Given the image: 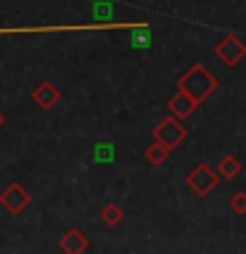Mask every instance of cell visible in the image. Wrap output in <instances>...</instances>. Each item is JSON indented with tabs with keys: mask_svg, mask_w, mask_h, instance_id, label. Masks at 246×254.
<instances>
[{
	"mask_svg": "<svg viewBox=\"0 0 246 254\" xmlns=\"http://www.w3.org/2000/svg\"><path fill=\"white\" fill-rule=\"evenodd\" d=\"M214 87H217V79H214L204 66H198V64H196V66H190L188 74L180 79V90H185L196 103H201V101L209 98V95L214 93Z\"/></svg>",
	"mask_w": 246,
	"mask_h": 254,
	"instance_id": "6da1fadb",
	"label": "cell"
},
{
	"mask_svg": "<svg viewBox=\"0 0 246 254\" xmlns=\"http://www.w3.org/2000/svg\"><path fill=\"white\" fill-rule=\"evenodd\" d=\"M185 135H188V130L180 125V119L172 114L170 119H164V122L154 130V140H159V143H164V146L175 148L178 143L185 140Z\"/></svg>",
	"mask_w": 246,
	"mask_h": 254,
	"instance_id": "7a4b0ae2",
	"label": "cell"
},
{
	"mask_svg": "<svg viewBox=\"0 0 246 254\" xmlns=\"http://www.w3.org/2000/svg\"><path fill=\"white\" fill-rule=\"evenodd\" d=\"M214 51H217V59L225 64V66H236V64L246 56V45H244L241 37L225 35V37L217 43V48H214Z\"/></svg>",
	"mask_w": 246,
	"mask_h": 254,
	"instance_id": "3957f363",
	"label": "cell"
},
{
	"mask_svg": "<svg viewBox=\"0 0 246 254\" xmlns=\"http://www.w3.org/2000/svg\"><path fill=\"white\" fill-rule=\"evenodd\" d=\"M188 186H190V190H196L198 196L212 193L214 186H217V172H212L209 164H198L188 172Z\"/></svg>",
	"mask_w": 246,
	"mask_h": 254,
	"instance_id": "277c9868",
	"label": "cell"
},
{
	"mask_svg": "<svg viewBox=\"0 0 246 254\" xmlns=\"http://www.w3.org/2000/svg\"><path fill=\"white\" fill-rule=\"evenodd\" d=\"M0 204H3L11 214H19L29 206V193L19 186V183H13V186H8L3 193H0Z\"/></svg>",
	"mask_w": 246,
	"mask_h": 254,
	"instance_id": "5b68a950",
	"label": "cell"
},
{
	"mask_svg": "<svg viewBox=\"0 0 246 254\" xmlns=\"http://www.w3.org/2000/svg\"><path fill=\"white\" fill-rule=\"evenodd\" d=\"M32 101H35L40 109H53L56 103H59V87L53 82H40L35 87V93H32Z\"/></svg>",
	"mask_w": 246,
	"mask_h": 254,
	"instance_id": "8992f818",
	"label": "cell"
},
{
	"mask_svg": "<svg viewBox=\"0 0 246 254\" xmlns=\"http://www.w3.org/2000/svg\"><path fill=\"white\" fill-rule=\"evenodd\" d=\"M170 109H172V114L178 117V119H185V117H190L193 114V109H196V101L190 98V95L185 93V90H180L175 98L170 101Z\"/></svg>",
	"mask_w": 246,
	"mask_h": 254,
	"instance_id": "52a82bcc",
	"label": "cell"
},
{
	"mask_svg": "<svg viewBox=\"0 0 246 254\" xmlns=\"http://www.w3.org/2000/svg\"><path fill=\"white\" fill-rule=\"evenodd\" d=\"M61 249L66 252V254L85 252L87 249V238L79 233V230H69V233H63V238H61Z\"/></svg>",
	"mask_w": 246,
	"mask_h": 254,
	"instance_id": "ba28073f",
	"label": "cell"
},
{
	"mask_svg": "<svg viewBox=\"0 0 246 254\" xmlns=\"http://www.w3.org/2000/svg\"><path fill=\"white\" fill-rule=\"evenodd\" d=\"M238 172H241V162H238L236 156H225L220 162V175L222 178H236Z\"/></svg>",
	"mask_w": 246,
	"mask_h": 254,
	"instance_id": "9c48e42d",
	"label": "cell"
},
{
	"mask_svg": "<svg viewBox=\"0 0 246 254\" xmlns=\"http://www.w3.org/2000/svg\"><path fill=\"white\" fill-rule=\"evenodd\" d=\"M146 156H148V162H151V164H162L164 159L170 156V146H164V143H159V140H156L154 146L148 148V154H146Z\"/></svg>",
	"mask_w": 246,
	"mask_h": 254,
	"instance_id": "30bf717a",
	"label": "cell"
},
{
	"mask_svg": "<svg viewBox=\"0 0 246 254\" xmlns=\"http://www.w3.org/2000/svg\"><path fill=\"white\" fill-rule=\"evenodd\" d=\"M103 220H106L109 225H117V222L122 220V209H119L117 204H109L106 209H103Z\"/></svg>",
	"mask_w": 246,
	"mask_h": 254,
	"instance_id": "8fae6325",
	"label": "cell"
},
{
	"mask_svg": "<svg viewBox=\"0 0 246 254\" xmlns=\"http://www.w3.org/2000/svg\"><path fill=\"white\" fill-rule=\"evenodd\" d=\"M230 209H233L236 214H246V193L244 190H238V193L230 198Z\"/></svg>",
	"mask_w": 246,
	"mask_h": 254,
	"instance_id": "7c38bea8",
	"label": "cell"
},
{
	"mask_svg": "<svg viewBox=\"0 0 246 254\" xmlns=\"http://www.w3.org/2000/svg\"><path fill=\"white\" fill-rule=\"evenodd\" d=\"M0 127H3V114H0Z\"/></svg>",
	"mask_w": 246,
	"mask_h": 254,
	"instance_id": "4fadbf2b",
	"label": "cell"
},
{
	"mask_svg": "<svg viewBox=\"0 0 246 254\" xmlns=\"http://www.w3.org/2000/svg\"><path fill=\"white\" fill-rule=\"evenodd\" d=\"M5 32H8V29H0V35H5Z\"/></svg>",
	"mask_w": 246,
	"mask_h": 254,
	"instance_id": "5bb4252c",
	"label": "cell"
}]
</instances>
